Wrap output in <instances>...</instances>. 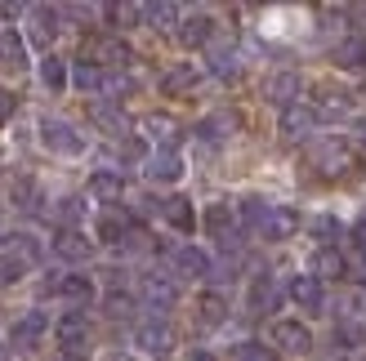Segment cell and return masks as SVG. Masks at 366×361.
<instances>
[{"label":"cell","mask_w":366,"mask_h":361,"mask_svg":"<svg viewBox=\"0 0 366 361\" xmlns=\"http://www.w3.org/2000/svg\"><path fill=\"white\" fill-rule=\"evenodd\" d=\"M237 210H242L246 232H254L259 241H290L304 228V219H300L295 205L268 201V196H246V201H237Z\"/></svg>","instance_id":"cell-1"},{"label":"cell","mask_w":366,"mask_h":361,"mask_svg":"<svg viewBox=\"0 0 366 361\" xmlns=\"http://www.w3.org/2000/svg\"><path fill=\"white\" fill-rule=\"evenodd\" d=\"M353 161H357V148L340 134H322V138L308 143V152H304V166L317 178H344L353 170Z\"/></svg>","instance_id":"cell-2"},{"label":"cell","mask_w":366,"mask_h":361,"mask_svg":"<svg viewBox=\"0 0 366 361\" xmlns=\"http://www.w3.org/2000/svg\"><path fill=\"white\" fill-rule=\"evenodd\" d=\"M81 63L99 67V71H121V67L134 63V49H130V41H121V36L99 31V36H85L81 41Z\"/></svg>","instance_id":"cell-3"},{"label":"cell","mask_w":366,"mask_h":361,"mask_svg":"<svg viewBox=\"0 0 366 361\" xmlns=\"http://www.w3.org/2000/svg\"><path fill=\"white\" fill-rule=\"evenodd\" d=\"M201 228H206L210 241H219L224 250H232L237 241H242V232H246L242 210H237L232 201H214V205H206V214H201Z\"/></svg>","instance_id":"cell-4"},{"label":"cell","mask_w":366,"mask_h":361,"mask_svg":"<svg viewBox=\"0 0 366 361\" xmlns=\"http://www.w3.org/2000/svg\"><path fill=\"white\" fill-rule=\"evenodd\" d=\"M41 295H49V299H59V303H71V308H85L89 299H94V277H85V273H54L45 285H41Z\"/></svg>","instance_id":"cell-5"},{"label":"cell","mask_w":366,"mask_h":361,"mask_svg":"<svg viewBox=\"0 0 366 361\" xmlns=\"http://www.w3.org/2000/svg\"><path fill=\"white\" fill-rule=\"evenodd\" d=\"M49 335H54L49 312L27 308L23 317H14V326H9V348H14V352H36V348H41Z\"/></svg>","instance_id":"cell-6"},{"label":"cell","mask_w":366,"mask_h":361,"mask_svg":"<svg viewBox=\"0 0 366 361\" xmlns=\"http://www.w3.org/2000/svg\"><path fill=\"white\" fill-rule=\"evenodd\" d=\"M41 148L54 156H81L85 152V134L63 116H45L41 121Z\"/></svg>","instance_id":"cell-7"},{"label":"cell","mask_w":366,"mask_h":361,"mask_svg":"<svg viewBox=\"0 0 366 361\" xmlns=\"http://www.w3.org/2000/svg\"><path fill=\"white\" fill-rule=\"evenodd\" d=\"M308 89H313L308 107L317 112V121H340V116L353 112V94H349L344 85H335V81H313Z\"/></svg>","instance_id":"cell-8"},{"label":"cell","mask_w":366,"mask_h":361,"mask_svg":"<svg viewBox=\"0 0 366 361\" xmlns=\"http://www.w3.org/2000/svg\"><path fill=\"white\" fill-rule=\"evenodd\" d=\"M89 339H94V321H89L85 312H63L59 321H54V344H59V352H85Z\"/></svg>","instance_id":"cell-9"},{"label":"cell","mask_w":366,"mask_h":361,"mask_svg":"<svg viewBox=\"0 0 366 361\" xmlns=\"http://www.w3.org/2000/svg\"><path fill=\"white\" fill-rule=\"evenodd\" d=\"M286 295H290V303H295L300 312H308V317H322L326 312V281L322 277H313V273H300V277H290V285H286Z\"/></svg>","instance_id":"cell-10"},{"label":"cell","mask_w":366,"mask_h":361,"mask_svg":"<svg viewBox=\"0 0 366 361\" xmlns=\"http://www.w3.org/2000/svg\"><path fill=\"white\" fill-rule=\"evenodd\" d=\"M268 344H272V352H286V357H308V352H313V335H308L304 321L282 317V321H272Z\"/></svg>","instance_id":"cell-11"},{"label":"cell","mask_w":366,"mask_h":361,"mask_svg":"<svg viewBox=\"0 0 366 361\" xmlns=\"http://www.w3.org/2000/svg\"><path fill=\"white\" fill-rule=\"evenodd\" d=\"M246 308L254 312V317H272L282 308V285H277V277L272 273H254L250 277V290H246Z\"/></svg>","instance_id":"cell-12"},{"label":"cell","mask_w":366,"mask_h":361,"mask_svg":"<svg viewBox=\"0 0 366 361\" xmlns=\"http://www.w3.org/2000/svg\"><path fill=\"white\" fill-rule=\"evenodd\" d=\"M134 348L143 352H152V357H166L174 348V326L166 317H148V321H139L134 326Z\"/></svg>","instance_id":"cell-13"},{"label":"cell","mask_w":366,"mask_h":361,"mask_svg":"<svg viewBox=\"0 0 366 361\" xmlns=\"http://www.w3.org/2000/svg\"><path fill=\"white\" fill-rule=\"evenodd\" d=\"M170 268H174V277H183V281H210L214 277V259L201 245H179L170 255Z\"/></svg>","instance_id":"cell-14"},{"label":"cell","mask_w":366,"mask_h":361,"mask_svg":"<svg viewBox=\"0 0 366 361\" xmlns=\"http://www.w3.org/2000/svg\"><path fill=\"white\" fill-rule=\"evenodd\" d=\"M174 36H179V45H183V49H206V45L214 41V14H206V9L183 14V18H179V27H174Z\"/></svg>","instance_id":"cell-15"},{"label":"cell","mask_w":366,"mask_h":361,"mask_svg":"<svg viewBox=\"0 0 366 361\" xmlns=\"http://www.w3.org/2000/svg\"><path fill=\"white\" fill-rule=\"evenodd\" d=\"M139 303H148L152 312H170L174 303H179V285H174V277H143L139 281Z\"/></svg>","instance_id":"cell-16"},{"label":"cell","mask_w":366,"mask_h":361,"mask_svg":"<svg viewBox=\"0 0 366 361\" xmlns=\"http://www.w3.org/2000/svg\"><path fill=\"white\" fill-rule=\"evenodd\" d=\"M143 174H148V183H179V178H183V156H179V148H157V152H148Z\"/></svg>","instance_id":"cell-17"},{"label":"cell","mask_w":366,"mask_h":361,"mask_svg":"<svg viewBox=\"0 0 366 361\" xmlns=\"http://www.w3.org/2000/svg\"><path fill=\"white\" fill-rule=\"evenodd\" d=\"M49 250L59 259H67V263H85L89 255H94V241H89L81 228H59V232H54V241H49Z\"/></svg>","instance_id":"cell-18"},{"label":"cell","mask_w":366,"mask_h":361,"mask_svg":"<svg viewBox=\"0 0 366 361\" xmlns=\"http://www.w3.org/2000/svg\"><path fill=\"white\" fill-rule=\"evenodd\" d=\"M300 94H304L300 71H272V76L264 81V98H268V103H277L282 112H286V107H295Z\"/></svg>","instance_id":"cell-19"},{"label":"cell","mask_w":366,"mask_h":361,"mask_svg":"<svg viewBox=\"0 0 366 361\" xmlns=\"http://www.w3.org/2000/svg\"><path fill=\"white\" fill-rule=\"evenodd\" d=\"M130 232H134V219H125V214H117V210H103L99 223H94V245L121 250L125 241H130Z\"/></svg>","instance_id":"cell-20"},{"label":"cell","mask_w":366,"mask_h":361,"mask_svg":"<svg viewBox=\"0 0 366 361\" xmlns=\"http://www.w3.org/2000/svg\"><path fill=\"white\" fill-rule=\"evenodd\" d=\"M206 71L214 81H237L246 71V59H242V49H232V45H210L206 54Z\"/></svg>","instance_id":"cell-21"},{"label":"cell","mask_w":366,"mask_h":361,"mask_svg":"<svg viewBox=\"0 0 366 361\" xmlns=\"http://www.w3.org/2000/svg\"><path fill=\"white\" fill-rule=\"evenodd\" d=\"M317 112H313V107H308V103H295V107H286V112H282V138L286 143H304L308 134H313L317 130Z\"/></svg>","instance_id":"cell-22"},{"label":"cell","mask_w":366,"mask_h":361,"mask_svg":"<svg viewBox=\"0 0 366 361\" xmlns=\"http://www.w3.org/2000/svg\"><path fill=\"white\" fill-rule=\"evenodd\" d=\"M157 214L166 219L174 232H183V237H192V228H197V210L188 196H166V201H157Z\"/></svg>","instance_id":"cell-23"},{"label":"cell","mask_w":366,"mask_h":361,"mask_svg":"<svg viewBox=\"0 0 366 361\" xmlns=\"http://www.w3.org/2000/svg\"><path fill=\"white\" fill-rule=\"evenodd\" d=\"M331 63H335L340 71H362V67H366V36H357V31L340 36L335 49H331Z\"/></svg>","instance_id":"cell-24"},{"label":"cell","mask_w":366,"mask_h":361,"mask_svg":"<svg viewBox=\"0 0 366 361\" xmlns=\"http://www.w3.org/2000/svg\"><path fill=\"white\" fill-rule=\"evenodd\" d=\"M27 27H31V41L49 45L54 36L63 31V9H49V5H31V9H27Z\"/></svg>","instance_id":"cell-25"},{"label":"cell","mask_w":366,"mask_h":361,"mask_svg":"<svg viewBox=\"0 0 366 361\" xmlns=\"http://www.w3.org/2000/svg\"><path fill=\"white\" fill-rule=\"evenodd\" d=\"M232 130H237V121L228 112H214V116H201L192 134H197V143H206V148H224L232 138Z\"/></svg>","instance_id":"cell-26"},{"label":"cell","mask_w":366,"mask_h":361,"mask_svg":"<svg viewBox=\"0 0 366 361\" xmlns=\"http://www.w3.org/2000/svg\"><path fill=\"white\" fill-rule=\"evenodd\" d=\"M85 188H89V196H94L99 205H117L125 196V178H121V170H94Z\"/></svg>","instance_id":"cell-27"},{"label":"cell","mask_w":366,"mask_h":361,"mask_svg":"<svg viewBox=\"0 0 366 361\" xmlns=\"http://www.w3.org/2000/svg\"><path fill=\"white\" fill-rule=\"evenodd\" d=\"M304 228H308V237L317 241V250H335V245H344V223L335 219V214H313Z\"/></svg>","instance_id":"cell-28"},{"label":"cell","mask_w":366,"mask_h":361,"mask_svg":"<svg viewBox=\"0 0 366 361\" xmlns=\"http://www.w3.org/2000/svg\"><path fill=\"white\" fill-rule=\"evenodd\" d=\"M224 321H228V299L219 290H201V299H197V326L214 330V326H224Z\"/></svg>","instance_id":"cell-29"},{"label":"cell","mask_w":366,"mask_h":361,"mask_svg":"<svg viewBox=\"0 0 366 361\" xmlns=\"http://www.w3.org/2000/svg\"><path fill=\"white\" fill-rule=\"evenodd\" d=\"M197 81H201V71H197L192 63H174L166 76H161V94H166V98H179V94H188V89H197Z\"/></svg>","instance_id":"cell-30"},{"label":"cell","mask_w":366,"mask_h":361,"mask_svg":"<svg viewBox=\"0 0 366 361\" xmlns=\"http://www.w3.org/2000/svg\"><path fill=\"white\" fill-rule=\"evenodd\" d=\"M89 121H94L99 130H107V134H125V130H130L125 112H121L117 103H107V98H94V103H89Z\"/></svg>","instance_id":"cell-31"},{"label":"cell","mask_w":366,"mask_h":361,"mask_svg":"<svg viewBox=\"0 0 366 361\" xmlns=\"http://www.w3.org/2000/svg\"><path fill=\"white\" fill-rule=\"evenodd\" d=\"M0 67H5V71H23L27 67V41H23V36H18V31H0Z\"/></svg>","instance_id":"cell-32"},{"label":"cell","mask_w":366,"mask_h":361,"mask_svg":"<svg viewBox=\"0 0 366 361\" xmlns=\"http://www.w3.org/2000/svg\"><path fill=\"white\" fill-rule=\"evenodd\" d=\"M139 125L148 130V138H157V143H161V148H174V143H179V121H174V116H166V112H148Z\"/></svg>","instance_id":"cell-33"},{"label":"cell","mask_w":366,"mask_h":361,"mask_svg":"<svg viewBox=\"0 0 366 361\" xmlns=\"http://www.w3.org/2000/svg\"><path fill=\"white\" fill-rule=\"evenodd\" d=\"M313 277H322V281H344V277H349L340 245L335 250H317V255H313Z\"/></svg>","instance_id":"cell-34"},{"label":"cell","mask_w":366,"mask_h":361,"mask_svg":"<svg viewBox=\"0 0 366 361\" xmlns=\"http://www.w3.org/2000/svg\"><path fill=\"white\" fill-rule=\"evenodd\" d=\"M41 85L49 89V94H63V89L71 85V76H67V63L59 59V54H45V59H41Z\"/></svg>","instance_id":"cell-35"},{"label":"cell","mask_w":366,"mask_h":361,"mask_svg":"<svg viewBox=\"0 0 366 361\" xmlns=\"http://www.w3.org/2000/svg\"><path fill=\"white\" fill-rule=\"evenodd\" d=\"M340 250H344V268H349V281L366 285V241L349 237V241H344Z\"/></svg>","instance_id":"cell-36"},{"label":"cell","mask_w":366,"mask_h":361,"mask_svg":"<svg viewBox=\"0 0 366 361\" xmlns=\"http://www.w3.org/2000/svg\"><path fill=\"white\" fill-rule=\"evenodd\" d=\"M9 201H14L18 210H27V214H36V210L45 205V201H41V188H36L31 178H14V183H9Z\"/></svg>","instance_id":"cell-37"},{"label":"cell","mask_w":366,"mask_h":361,"mask_svg":"<svg viewBox=\"0 0 366 361\" xmlns=\"http://www.w3.org/2000/svg\"><path fill=\"white\" fill-rule=\"evenodd\" d=\"M103 308L112 312V317H130V312L139 308V295H134V290H125V285H107Z\"/></svg>","instance_id":"cell-38"},{"label":"cell","mask_w":366,"mask_h":361,"mask_svg":"<svg viewBox=\"0 0 366 361\" xmlns=\"http://www.w3.org/2000/svg\"><path fill=\"white\" fill-rule=\"evenodd\" d=\"M228 361H277L272 344H259V339H242V344H232Z\"/></svg>","instance_id":"cell-39"},{"label":"cell","mask_w":366,"mask_h":361,"mask_svg":"<svg viewBox=\"0 0 366 361\" xmlns=\"http://www.w3.org/2000/svg\"><path fill=\"white\" fill-rule=\"evenodd\" d=\"M143 18H148V23L157 27V31H166V27H179V9L174 5H143Z\"/></svg>","instance_id":"cell-40"},{"label":"cell","mask_w":366,"mask_h":361,"mask_svg":"<svg viewBox=\"0 0 366 361\" xmlns=\"http://www.w3.org/2000/svg\"><path fill=\"white\" fill-rule=\"evenodd\" d=\"M81 214H85V201H81V196H63L59 210H54V219H59V228H76Z\"/></svg>","instance_id":"cell-41"},{"label":"cell","mask_w":366,"mask_h":361,"mask_svg":"<svg viewBox=\"0 0 366 361\" xmlns=\"http://www.w3.org/2000/svg\"><path fill=\"white\" fill-rule=\"evenodd\" d=\"M99 14L107 18V23H117V27H130V23L143 18V5H103Z\"/></svg>","instance_id":"cell-42"},{"label":"cell","mask_w":366,"mask_h":361,"mask_svg":"<svg viewBox=\"0 0 366 361\" xmlns=\"http://www.w3.org/2000/svg\"><path fill=\"white\" fill-rule=\"evenodd\" d=\"M23 273H27V263H18L14 255H5V250H0V285H14Z\"/></svg>","instance_id":"cell-43"},{"label":"cell","mask_w":366,"mask_h":361,"mask_svg":"<svg viewBox=\"0 0 366 361\" xmlns=\"http://www.w3.org/2000/svg\"><path fill=\"white\" fill-rule=\"evenodd\" d=\"M14 112H18V94L14 89H0V130L14 121Z\"/></svg>","instance_id":"cell-44"},{"label":"cell","mask_w":366,"mask_h":361,"mask_svg":"<svg viewBox=\"0 0 366 361\" xmlns=\"http://www.w3.org/2000/svg\"><path fill=\"white\" fill-rule=\"evenodd\" d=\"M349 143H353V148H366V121H357V134Z\"/></svg>","instance_id":"cell-45"},{"label":"cell","mask_w":366,"mask_h":361,"mask_svg":"<svg viewBox=\"0 0 366 361\" xmlns=\"http://www.w3.org/2000/svg\"><path fill=\"white\" fill-rule=\"evenodd\" d=\"M188 361H214V357H210L206 348H192V352H188Z\"/></svg>","instance_id":"cell-46"},{"label":"cell","mask_w":366,"mask_h":361,"mask_svg":"<svg viewBox=\"0 0 366 361\" xmlns=\"http://www.w3.org/2000/svg\"><path fill=\"white\" fill-rule=\"evenodd\" d=\"M107 361H134L130 352H107Z\"/></svg>","instance_id":"cell-47"},{"label":"cell","mask_w":366,"mask_h":361,"mask_svg":"<svg viewBox=\"0 0 366 361\" xmlns=\"http://www.w3.org/2000/svg\"><path fill=\"white\" fill-rule=\"evenodd\" d=\"M63 361H85V352H63Z\"/></svg>","instance_id":"cell-48"},{"label":"cell","mask_w":366,"mask_h":361,"mask_svg":"<svg viewBox=\"0 0 366 361\" xmlns=\"http://www.w3.org/2000/svg\"><path fill=\"white\" fill-rule=\"evenodd\" d=\"M362 361H366V357H362Z\"/></svg>","instance_id":"cell-49"}]
</instances>
